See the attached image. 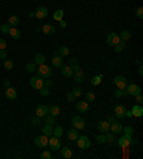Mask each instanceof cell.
Wrapping results in <instances>:
<instances>
[{
	"label": "cell",
	"instance_id": "6da1fadb",
	"mask_svg": "<svg viewBox=\"0 0 143 159\" xmlns=\"http://www.w3.org/2000/svg\"><path fill=\"white\" fill-rule=\"evenodd\" d=\"M36 72L39 73V76H42L43 79H47V78H52V69L47 66V65H39V67L36 69Z\"/></svg>",
	"mask_w": 143,
	"mask_h": 159
},
{
	"label": "cell",
	"instance_id": "7a4b0ae2",
	"mask_svg": "<svg viewBox=\"0 0 143 159\" xmlns=\"http://www.w3.org/2000/svg\"><path fill=\"white\" fill-rule=\"evenodd\" d=\"M76 143H77V146L80 149H89L92 145L90 139L87 136H79L77 139H76Z\"/></svg>",
	"mask_w": 143,
	"mask_h": 159
},
{
	"label": "cell",
	"instance_id": "3957f363",
	"mask_svg": "<svg viewBox=\"0 0 143 159\" xmlns=\"http://www.w3.org/2000/svg\"><path fill=\"white\" fill-rule=\"evenodd\" d=\"M43 83H45V80H43L42 76H33L32 79H30V86L33 89H37V90H40L43 87Z\"/></svg>",
	"mask_w": 143,
	"mask_h": 159
},
{
	"label": "cell",
	"instance_id": "277c9868",
	"mask_svg": "<svg viewBox=\"0 0 143 159\" xmlns=\"http://www.w3.org/2000/svg\"><path fill=\"white\" fill-rule=\"evenodd\" d=\"M47 146L50 148V151H59L60 149V140H59V138H56V136H49V142H47Z\"/></svg>",
	"mask_w": 143,
	"mask_h": 159
},
{
	"label": "cell",
	"instance_id": "5b68a950",
	"mask_svg": "<svg viewBox=\"0 0 143 159\" xmlns=\"http://www.w3.org/2000/svg\"><path fill=\"white\" fill-rule=\"evenodd\" d=\"M124 90H126V93H127V96H135L136 93H140L142 90H140V86H137V85H135V83H127L126 85V87H124Z\"/></svg>",
	"mask_w": 143,
	"mask_h": 159
},
{
	"label": "cell",
	"instance_id": "8992f818",
	"mask_svg": "<svg viewBox=\"0 0 143 159\" xmlns=\"http://www.w3.org/2000/svg\"><path fill=\"white\" fill-rule=\"evenodd\" d=\"M72 125H73V128L74 129H77V131H80V129H83L85 128V125H86V122H85V119L82 118V116H74L73 119H72Z\"/></svg>",
	"mask_w": 143,
	"mask_h": 159
},
{
	"label": "cell",
	"instance_id": "52a82bcc",
	"mask_svg": "<svg viewBox=\"0 0 143 159\" xmlns=\"http://www.w3.org/2000/svg\"><path fill=\"white\" fill-rule=\"evenodd\" d=\"M113 83L116 85L117 89L123 90L124 87H126V85H127V80H126V78H124V76H116V78L113 79Z\"/></svg>",
	"mask_w": 143,
	"mask_h": 159
},
{
	"label": "cell",
	"instance_id": "ba28073f",
	"mask_svg": "<svg viewBox=\"0 0 143 159\" xmlns=\"http://www.w3.org/2000/svg\"><path fill=\"white\" fill-rule=\"evenodd\" d=\"M132 138L133 136H130V135H123L122 138H119V146L120 148H123V149H126V148H129V145L132 143Z\"/></svg>",
	"mask_w": 143,
	"mask_h": 159
},
{
	"label": "cell",
	"instance_id": "9c48e42d",
	"mask_svg": "<svg viewBox=\"0 0 143 159\" xmlns=\"http://www.w3.org/2000/svg\"><path fill=\"white\" fill-rule=\"evenodd\" d=\"M47 142H49V138H47L46 135H40V136H37V138L34 139V145L37 146V148H46V146H47Z\"/></svg>",
	"mask_w": 143,
	"mask_h": 159
},
{
	"label": "cell",
	"instance_id": "30bf717a",
	"mask_svg": "<svg viewBox=\"0 0 143 159\" xmlns=\"http://www.w3.org/2000/svg\"><path fill=\"white\" fill-rule=\"evenodd\" d=\"M47 14H49V10L46 9V7H37L36 9V12H34V17L39 20H43L45 17H47Z\"/></svg>",
	"mask_w": 143,
	"mask_h": 159
},
{
	"label": "cell",
	"instance_id": "8fae6325",
	"mask_svg": "<svg viewBox=\"0 0 143 159\" xmlns=\"http://www.w3.org/2000/svg\"><path fill=\"white\" fill-rule=\"evenodd\" d=\"M36 116H39V118H45L46 115H49V106L46 105H39L36 107Z\"/></svg>",
	"mask_w": 143,
	"mask_h": 159
},
{
	"label": "cell",
	"instance_id": "7c38bea8",
	"mask_svg": "<svg viewBox=\"0 0 143 159\" xmlns=\"http://www.w3.org/2000/svg\"><path fill=\"white\" fill-rule=\"evenodd\" d=\"M109 131H112V133H115V135H119V133H122V131H123V125L115 120L113 123H110Z\"/></svg>",
	"mask_w": 143,
	"mask_h": 159
},
{
	"label": "cell",
	"instance_id": "4fadbf2b",
	"mask_svg": "<svg viewBox=\"0 0 143 159\" xmlns=\"http://www.w3.org/2000/svg\"><path fill=\"white\" fill-rule=\"evenodd\" d=\"M76 107H77V110L80 113H87L89 112V102L87 100H80V102H77Z\"/></svg>",
	"mask_w": 143,
	"mask_h": 159
},
{
	"label": "cell",
	"instance_id": "5bb4252c",
	"mask_svg": "<svg viewBox=\"0 0 143 159\" xmlns=\"http://www.w3.org/2000/svg\"><path fill=\"white\" fill-rule=\"evenodd\" d=\"M42 32L45 34H47V36H52V34L56 33V27L53 26V25H50V23H46L45 26L42 27Z\"/></svg>",
	"mask_w": 143,
	"mask_h": 159
},
{
	"label": "cell",
	"instance_id": "9a60e30c",
	"mask_svg": "<svg viewBox=\"0 0 143 159\" xmlns=\"http://www.w3.org/2000/svg\"><path fill=\"white\" fill-rule=\"evenodd\" d=\"M130 112H132V115H133L135 118H142L143 116V106L142 105H135L132 109H130Z\"/></svg>",
	"mask_w": 143,
	"mask_h": 159
},
{
	"label": "cell",
	"instance_id": "2e32d148",
	"mask_svg": "<svg viewBox=\"0 0 143 159\" xmlns=\"http://www.w3.org/2000/svg\"><path fill=\"white\" fill-rule=\"evenodd\" d=\"M4 95H6V98H7V99L14 100L16 98H17V90H16L14 87L9 86V87H6V92H4Z\"/></svg>",
	"mask_w": 143,
	"mask_h": 159
},
{
	"label": "cell",
	"instance_id": "e0dca14e",
	"mask_svg": "<svg viewBox=\"0 0 143 159\" xmlns=\"http://www.w3.org/2000/svg\"><path fill=\"white\" fill-rule=\"evenodd\" d=\"M60 72H62V75H63V76H66V78H70V76H73V70L70 69V66H69V65H62V66H60Z\"/></svg>",
	"mask_w": 143,
	"mask_h": 159
},
{
	"label": "cell",
	"instance_id": "ac0fdd59",
	"mask_svg": "<svg viewBox=\"0 0 143 159\" xmlns=\"http://www.w3.org/2000/svg\"><path fill=\"white\" fill-rule=\"evenodd\" d=\"M124 112H126V107L123 105L115 106V115H116V118H124Z\"/></svg>",
	"mask_w": 143,
	"mask_h": 159
},
{
	"label": "cell",
	"instance_id": "d6986e66",
	"mask_svg": "<svg viewBox=\"0 0 143 159\" xmlns=\"http://www.w3.org/2000/svg\"><path fill=\"white\" fill-rule=\"evenodd\" d=\"M52 65L54 67H60L63 65V57L60 54H57V53H54V56H53V59H52Z\"/></svg>",
	"mask_w": 143,
	"mask_h": 159
},
{
	"label": "cell",
	"instance_id": "ffe728a7",
	"mask_svg": "<svg viewBox=\"0 0 143 159\" xmlns=\"http://www.w3.org/2000/svg\"><path fill=\"white\" fill-rule=\"evenodd\" d=\"M109 128H110V123L107 122V120H102V122H99L98 123V129L100 132H109Z\"/></svg>",
	"mask_w": 143,
	"mask_h": 159
},
{
	"label": "cell",
	"instance_id": "44dd1931",
	"mask_svg": "<svg viewBox=\"0 0 143 159\" xmlns=\"http://www.w3.org/2000/svg\"><path fill=\"white\" fill-rule=\"evenodd\" d=\"M60 151V153H62V158H66V159H70L73 158V152H72L70 148H67V146H65L63 149H59Z\"/></svg>",
	"mask_w": 143,
	"mask_h": 159
},
{
	"label": "cell",
	"instance_id": "7402d4cb",
	"mask_svg": "<svg viewBox=\"0 0 143 159\" xmlns=\"http://www.w3.org/2000/svg\"><path fill=\"white\" fill-rule=\"evenodd\" d=\"M20 23V17L19 16H10L9 17V22H7V25L10 27H17Z\"/></svg>",
	"mask_w": 143,
	"mask_h": 159
},
{
	"label": "cell",
	"instance_id": "603a6c76",
	"mask_svg": "<svg viewBox=\"0 0 143 159\" xmlns=\"http://www.w3.org/2000/svg\"><path fill=\"white\" fill-rule=\"evenodd\" d=\"M7 34H10V37L12 39H14V40H17V39H20V30L17 29V27H10V30H9V33Z\"/></svg>",
	"mask_w": 143,
	"mask_h": 159
},
{
	"label": "cell",
	"instance_id": "cb8c5ba5",
	"mask_svg": "<svg viewBox=\"0 0 143 159\" xmlns=\"http://www.w3.org/2000/svg\"><path fill=\"white\" fill-rule=\"evenodd\" d=\"M42 132H43V135H46L47 138H49V136H52V135H53V125L46 123L45 126H42Z\"/></svg>",
	"mask_w": 143,
	"mask_h": 159
},
{
	"label": "cell",
	"instance_id": "d4e9b609",
	"mask_svg": "<svg viewBox=\"0 0 143 159\" xmlns=\"http://www.w3.org/2000/svg\"><path fill=\"white\" fill-rule=\"evenodd\" d=\"M49 115H52L54 118H57L59 115H60V107L57 105H52L49 106Z\"/></svg>",
	"mask_w": 143,
	"mask_h": 159
},
{
	"label": "cell",
	"instance_id": "484cf974",
	"mask_svg": "<svg viewBox=\"0 0 143 159\" xmlns=\"http://www.w3.org/2000/svg\"><path fill=\"white\" fill-rule=\"evenodd\" d=\"M73 76H74V80L77 82V83H82V82H85V75H83V72L79 69V70H76V72H73Z\"/></svg>",
	"mask_w": 143,
	"mask_h": 159
},
{
	"label": "cell",
	"instance_id": "4316f807",
	"mask_svg": "<svg viewBox=\"0 0 143 159\" xmlns=\"http://www.w3.org/2000/svg\"><path fill=\"white\" fill-rule=\"evenodd\" d=\"M67 138H69V140H76L79 138V131L77 129H70V131H67Z\"/></svg>",
	"mask_w": 143,
	"mask_h": 159
},
{
	"label": "cell",
	"instance_id": "83f0119b",
	"mask_svg": "<svg viewBox=\"0 0 143 159\" xmlns=\"http://www.w3.org/2000/svg\"><path fill=\"white\" fill-rule=\"evenodd\" d=\"M56 53H57V54H60L62 57H66V56L70 53V49H69V47H66V46H60L57 50H56Z\"/></svg>",
	"mask_w": 143,
	"mask_h": 159
},
{
	"label": "cell",
	"instance_id": "f1b7e54d",
	"mask_svg": "<svg viewBox=\"0 0 143 159\" xmlns=\"http://www.w3.org/2000/svg\"><path fill=\"white\" fill-rule=\"evenodd\" d=\"M45 62H46V56L43 53H37V54L34 56V63H36V65H43Z\"/></svg>",
	"mask_w": 143,
	"mask_h": 159
},
{
	"label": "cell",
	"instance_id": "f546056e",
	"mask_svg": "<svg viewBox=\"0 0 143 159\" xmlns=\"http://www.w3.org/2000/svg\"><path fill=\"white\" fill-rule=\"evenodd\" d=\"M120 43V37H119V34L113 33L112 32L110 33V46H116V45H119Z\"/></svg>",
	"mask_w": 143,
	"mask_h": 159
},
{
	"label": "cell",
	"instance_id": "4dcf8cb0",
	"mask_svg": "<svg viewBox=\"0 0 143 159\" xmlns=\"http://www.w3.org/2000/svg\"><path fill=\"white\" fill-rule=\"evenodd\" d=\"M119 37H120V40H124V42H127V40L132 37V33H130L129 30H122V32L119 33Z\"/></svg>",
	"mask_w": 143,
	"mask_h": 159
},
{
	"label": "cell",
	"instance_id": "1f68e13d",
	"mask_svg": "<svg viewBox=\"0 0 143 159\" xmlns=\"http://www.w3.org/2000/svg\"><path fill=\"white\" fill-rule=\"evenodd\" d=\"M62 135H63V128H62V126H54V128H53V136L62 138Z\"/></svg>",
	"mask_w": 143,
	"mask_h": 159
},
{
	"label": "cell",
	"instance_id": "d6a6232c",
	"mask_svg": "<svg viewBox=\"0 0 143 159\" xmlns=\"http://www.w3.org/2000/svg\"><path fill=\"white\" fill-rule=\"evenodd\" d=\"M63 14H65V10H63V9H59V10H56V12L53 13V19L59 22V20L63 19Z\"/></svg>",
	"mask_w": 143,
	"mask_h": 159
},
{
	"label": "cell",
	"instance_id": "836d02e7",
	"mask_svg": "<svg viewBox=\"0 0 143 159\" xmlns=\"http://www.w3.org/2000/svg\"><path fill=\"white\" fill-rule=\"evenodd\" d=\"M69 66H70V69L73 70V72H76V70L80 69V67H79V62L76 59H70V60H69Z\"/></svg>",
	"mask_w": 143,
	"mask_h": 159
},
{
	"label": "cell",
	"instance_id": "e575fe53",
	"mask_svg": "<svg viewBox=\"0 0 143 159\" xmlns=\"http://www.w3.org/2000/svg\"><path fill=\"white\" fill-rule=\"evenodd\" d=\"M36 69H37V65L34 63V62H29L26 65V70L29 73H33V72H36Z\"/></svg>",
	"mask_w": 143,
	"mask_h": 159
},
{
	"label": "cell",
	"instance_id": "d590c367",
	"mask_svg": "<svg viewBox=\"0 0 143 159\" xmlns=\"http://www.w3.org/2000/svg\"><path fill=\"white\" fill-rule=\"evenodd\" d=\"M45 122H46V123H49V125L54 126L57 120H56V118H54V116H52V115H46V116H45Z\"/></svg>",
	"mask_w": 143,
	"mask_h": 159
},
{
	"label": "cell",
	"instance_id": "8d00e7d4",
	"mask_svg": "<svg viewBox=\"0 0 143 159\" xmlns=\"http://www.w3.org/2000/svg\"><path fill=\"white\" fill-rule=\"evenodd\" d=\"M102 79H103V76H102V75L93 76V78H92V85H93V86H98V85H100V83H102Z\"/></svg>",
	"mask_w": 143,
	"mask_h": 159
},
{
	"label": "cell",
	"instance_id": "74e56055",
	"mask_svg": "<svg viewBox=\"0 0 143 159\" xmlns=\"http://www.w3.org/2000/svg\"><path fill=\"white\" fill-rule=\"evenodd\" d=\"M124 47H126V42H124V40H120V43H119V45H116V47H115V52L120 53Z\"/></svg>",
	"mask_w": 143,
	"mask_h": 159
},
{
	"label": "cell",
	"instance_id": "f35d334b",
	"mask_svg": "<svg viewBox=\"0 0 143 159\" xmlns=\"http://www.w3.org/2000/svg\"><path fill=\"white\" fill-rule=\"evenodd\" d=\"M3 62H4V63H3V66H4V69H6V70H12V69H13V62H12V60H3Z\"/></svg>",
	"mask_w": 143,
	"mask_h": 159
},
{
	"label": "cell",
	"instance_id": "ab89813d",
	"mask_svg": "<svg viewBox=\"0 0 143 159\" xmlns=\"http://www.w3.org/2000/svg\"><path fill=\"white\" fill-rule=\"evenodd\" d=\"M9 30H10V26H9L7 23H3V25H0V32H1V33L7 34V33H9Z\"/></svg>",
	"mask_w": 143,
	"mask_h": 159
},
{
	"label": "cell",
	"instance_id": "60d3db41",
	"mask_svg": "<svg viewBox=\"0 0 143 159\" xmlns=\"http://www.w3.org/2000/svg\"><path fill=\"white\" fill-rule=\"evenodd\" d=\"M40 158H42V159H52L53 155H52V152H50V151H43V152H42V155H40Z\"/></svg>",
	"mask_w": 143,
	"mask_h": 159
},
{
	"label": "cell",
	"instance_id": "b9f144b4",
	"mask_svg": "<svg viewBox=\"0 0 143 159\" xmlns=\"http://www.w3.org/2000/svg\"><path fill=\"white\" fill-rule=\"evenodd\" d=\"M106 135V142H115V133H109V132H104Z\"/></svg>",
	"mask_w": 143,
	"mask_h": 159
},
{
	"label": "cell",
	"instance_id": "7bdbcfd3",
	"mask_svg": "<svg viewBox=\"0 0 143 159\" xmlns=\"http://www.w3.org/2000/svg\"><path fill=\"white\" fill-rule=\"evenodd\" d=\"M95 99H96V95H95L93 92H87V93H86V100H87V102H93Z\"/></svg>",
	"mask_w": 143,
	"mask_h": 159
},
{
	"label": "cell",
	"instance_id": "ee69618b",
	"mask_svg": "<svg viewBox=\"0 0 143 159\" xmlns=\"http://www.w3.org/2000/svg\"><path fill=\"white\" fill-rule=\"evenodd\" d=\"M96 140H98V143H104V142H106V135L102 132V133H100V135L98 136V139H96Z\"/></svg>",
	"mask_w": 143,
	"mask_h": 159
},
{
	"label": "cell",
	"instance_id": "f6af8a7d",
	"mask_svg": "<svg viewBox=\"0 0 143 159\" xmlns=\"http://www.w3.org/2000/svg\"><path fill=\"white\" fill-rule=\"evenodd\" d=\"M49 93H50V90H49V87L43 86L42 89H40V95H42V96H49Z\"/></svg>",
	"mask_w": 143,
	"mask_h": 159
},
{
	"label": "cell",
	"instance_id": "bcb514c9",
	"mask_svg": "<svg viewBox=\"0 0 143 159\" xmlns=\"http://www.w3.org/2000/svg\"><path fill=\"white\" fill-rule=\"evenodd\" d=\"M72 93H73V95H74V98L77 99L79 96L82 95V89H80V87H76V89H73V90H72Z\"/></svg>",
	"mask_w": 143,
	"mask_h": 159
},
{
	"label": "cell",
	"instance_id": "7dc6e473",
	"mask_svg": "<svg viewBox=\"0 0 143 159\" xmlns=\"http://www.w3.org/2000/svg\"><path fill=\"white\" fill-rule=\"evenodd\" d=\"M6 57H7L6 49H0V60H6Z\"/></svg>",
	"mask_w": 143,
	"mask_h": 159
},
{
	"label": "cell",
	"instance_id": "c3c4849f",
	"mask_svg": "<svg viewBox=\"0 0 143 159\" xmlns=\"http://www.w3.org/2000/svg\"><path fill=\"white\" fill-rule=\"evenodd\" d=\"M53 85H54V82L50 80V78H47V80H45V83H43V86H46V87H52Z\"/></svg>",
	"mask_w": 143,
	"mask_h": 159
},
{
	"label": "cell",
	"instance_id": "681fc988",
	"mask_svg": "<svg viewBox=\"0 0 143 159\" xmlns=\"http://www.w3.org/2000/svg\"><path fill=\"white\" fill-rule=\"evenodd\" d=\"M136 16L139 19H143V7H137L136 9Z\"/></svg>",
	"mask_w": 143,
	"mask_h": 159
},
{
	"label": "cell",
	"instance_id": "f907efd6",
	"mask_svg": "<svg viewBox=\"0 0 143 159\" xmlns=\"http://www.w3.org/2000/svg\"><path fill=\"white\" fill-rule=\"evenodd\" d=\"M32 125L40 126V118H39V116H34V118H32Z\"/></svg>",
	"mask_w": 143,
	"mask_h": 159
},
{
	"label": "cell",
	"instance_id": "816d5d0a",
	"mask_svg": "<svg viewBox=\"0 0 143 159\" xmlns=\"http://www.w3.org/2000/svg\"><path fill=\"white\" fill-rule=\"evenodd\" d=\"M66 99L69 100V102H74V100H76V98H74V95H73L72 92H69L67 95H66Z\"/></svg>",
	"mask_w": 143,
	"mask_h": 159
},
{
	"label": "cell",
	"instance_id": "f5cc1de1",
	"mask_svg": "<svg viewBox=\"0 0 143 159\" xmlns=\"http://www.w3.org/2000/svg\"><path fill=\"white\" fill-rule=\"evenodd\" d=\"M122 132H124V135H130V136H132V133H133V129L127 126V128H123V131H122Z\"/></svg>",
	"mask_w": 143,
	"mask_h": 159
},
{
	"label": "cell",
	"instance_id": "db71d44e",
	"mask_svg": "<svg viewBox=\"0 0 143 159\" xmlns=\"http://www.w3.org/2000/svg\"><path fill=\"white\" fill-rule=\"evenodd\" d=\"M135 96H136V102H137V103H142V102H143V96H142V92H140V93H136V95H135Z\"/></svg>",
	"mask_w": 143,
	"mask_h": 159
},
{
	"label": "cell",
	"instance_id": "11a10c76",
	"mask_svg": "<svg viewBox=\"0 0 143 159\" xmlns=\"http://www.w3.org/2000/svg\"><path fill=\"white\" fill-rule=\"evenodd\" d=\"M6 46H7L6 40L3 39V37H0V49H6Z\"/></svg>",
	"mask_w": 143,
	"mask_h": 159
},
{
	"label": "cell",
	"instance_id": "9f6ffc18",
	"mask_svg": "<svg viewBox=\"0 0 143 159\" xmlns=\"http://www.w3.org/2000/svg\"><path fill=\"white\" fill-rule=\"evenodd\" d=\"M115 96H116V98H120V96H123V90H120V89H116V90H115Z\"/></svg>",
	"mask_w": 143,
	"mask_h": 159
},
{
	"label": "cell",
	"instance_id": "6f0895ef",
	"mask_svg": "<svg viewBox=\"0 0 143 159\" xmlns=\"http://www.w3.org/2000/svg\"><path fill=\"white\" fill-rule=\"evenodd\" d=\"M3 85H4V87H9V86H10V80L6 79L4 82H3Z\"/></svg>",
	"mask_w": 143,
	"mask_h": 159
},
{
	"label": "cell",
	"instance_id": "680465c9",
	"mask_svg": "<svg viewBox=\"0 0 143 159\" xmlns=\"http://www.w3.org/2000/svg\"><path fill=\"white\" fill-rule=\"evenodd\" d=\"M115 120H116V118H115V116H110V118L107 119V122H109V123H113Z\"/></svg>",
	"mask_w": 143,
	"mask_h": 159
},
{
	"label": "cell",
	"instance_id": "91938a15",
	"mask_svg": "<svg viewBox=\"0 0 143 159\" xmlns=\"http://www.w3.org/2000/svg\"><path fill=\"white\" fill-rule=\"evenodd\" d=\"M59 23H60V26H62V27H66V22H65L63 19H62V20H59Z\"/></svg>",
	"mask_w": 143,
	"mask_h": 159
},
{
	"label": "cell",
	"instance_id": "94428289",
	"mask_svg": "<svg viewBox=\"0 0 143 159\" xmlns=\"http://www.w3.org/2000/svg\"><path fill=\"white\" fill-rule=\"evenodd\" d=\"M139 75H143V67L139 65Z\"/></svg>",
	"mask_w": 143,
	"mask_h": 159
}]
</instances>
